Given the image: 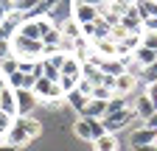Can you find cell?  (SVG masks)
Wrapping results in <instances>:
<instances>
[{"mask_svg":"<svg viewBox=\"0 0 157 151\" xmlns=\"http://www.w3.org/2000/svg\"><path fill=\"white\" fill-rule=\"evenodd\" d=\"M135 9H137V14H140V20L157 17V0H135Z\"/></svg>","mask_w":157,"mask_h":151,"instance_id":"obj_21","label":"cell"},{"mask_svg":"<svg viewBox=\"0 0 157 151\" xmlns=\"http://www.w3.org/2000/svg\"><path fill=\"white\" fill-rule=\"evenodd\" d=\"M0 112H6L9 118H17V98H14V90L11 87L0 90Z\"/></svg>","mask_w":157,"mask_h":151,"instance_id":"obj_13","label":"cell"},{"mask_svg":"<svg viewBox=\"0 0 157 151\" xmlns=\"http://www.w3.org/2000/svg\"><path fill=\"white\" fill-rule=\"evenodd\" d=\"M73 134L82 140V143H93L95 137L104 134V123L95 120V118H78V120L73 123Z\"/></svg>","mask_w":157,"mask_h":151,"instance_id":"obj_3","label":"cell"},{"mask_svg":"<svg viewBox=\"0 0 157 151\" xmlns=\"http://www.w3.org/2000/svg\"><path fill=\"white\" fill-rule=\"evenodd\" d=\"M104 115H107V101H101V98H90L82 118H95V120H101Z\"/></svg>","mask_w":157,"mask_h":151,"instance_id":"obj_17","label":"cell"},{"mask_svg":"<svg viewBox=\"0 0 157 151\" xmlns=\"http://www.w3.org/2000/svg\"><path fill=\"white\" fill-rule=\"evenodd\" d=\"M34 81H36V76L34 73H23V70H14L9 76V87L11 90H31Z\"/></svg>","mask_w":157,"mask_h":151,"instance_id":"obj_11","label":"cell"},{"mask_svg":"<svg viewBox=\"0 0 157 151\" xmlns=\"http://www.w3.org/2000/svg\"><path fill=\"white\" fill-rule=\"evenodd\" d=\"M132 59H135L137 64H140V67H149V64H154V62H157V50H151V48L140 45V48H135Z\"/></svg>","mask_w":157,"mask_h":151,"instance_id":"obj_18","label":"cell"},{"mask_svg":"<svg viewBox=\"0 0 157 151\" xmlns=\"http://www.w3.org/2000/svg\"><path fill=\"white\" fill-rule=\"evenodd\" d=\"M11 120H14V118H9L6 112H0V143L6 140V131L11 129Z\"/></svg>","mask_w":157,"mask_h":151,"instance_id":"obj_25","label":"cell"},{"mask_svg":"<svg viewBox=\"0 0 157 151\" xmlns=\"http://www.w3.org/2000/svg\"><path fill=\"white\" fill-rule=\"evenodd\" d=\"M121 148V143H118V134H112V131H104L101 137L93 140V151H118Z\"/></svg>","mask_w":157,"mask_h":151,"instance_id":"obj_14","label":"cell"},{"mask_svg":"<svg viewBox=\"0 0 157 151\" xmlns=\"http://www.w3.org/2000/svg\"><path fill=\"white\" fill-rule=\"evenodd\" d=\"M70 17L78 25H84V23H95L101 11H98V6H70Z\"/></svg>","mask_w":157,"mask_h":151,"instance_id":"obj_7","label":"cell"},{"mask_svg":"<svg viewBox=\"0 0 157 151\" xmlns=\"http://www.w3.org/2000/svg\"><path fill=\"white\" fill-rule=\"evenodd\" d=\"M11 59V39H0V62Z\"/></svg>","mask_w":157,"mask_h":151,"instance_id":"obj_27","label":"cell"},{"mask_svg":"<svg viewBox=\"0 0 157 151\" xmlns=\"http://www.w3.org/2000/svg\"><path fill=\"white\" fill-rule=\"evenodd\" d=\"M93 53L98 56V59H115L118 42H112L109 36H107V39H95V42H93Z\"/></svg>","mask_w":157,"mask_h":151,"instance_id":"obj_12","label":"cell"},{"mask_svg":"<svg viewBox=\"0 0 157 151\" xmlns=\"http://www.w3.org/2000/svg\"><path fill=\"white\" fill-rule=\"evenodd\" d=\"M132 120H140V118L135 115V109H132V106H126V109H121V112H112V115H104V118H101L104 131H112V134L124 131Z\"/></svg>","mask_w":157,"mask_h":151,"instance_id":"obj_4","label":"cell"},{"mask_svg":"<svg viewBox=\"0 0 157 151\" xmlns=\"http://www.w3.org/2000/svg\"><path fill=\"white\" fill-rule=\"evenodd\" d=\"M39 134H42V123H39L34 115H17V118L11 120V129L6 131V140H3V143H9V145H14V148H25V145H31Z\"/></svg>","mask_w":157,"mask_h":151,"instance_id":"obj_1","label":"cell"},{"mask_svg":"<svg viewBox=\"0 0 157 151\" xmlns=\"http://www.w3.org/2000/svg\"><path fill=\"white\" fill-rule=\"evenodd\" d=\"M107 0H70V6H104Z\"/></svg>","mask_w":157,"mask_h":151,"instance_id":"obj_28","label":"cell"},{"mask_svg":"<svg viewBox=\"0 0 157 151\" xmlns=\"http://www.w3.org/2000/svg\"><path fill=\"white\" fill-rule=\"evenodd\" d=\"M42 3V0H11V6H14V11L23 17H34V11H36V6Z\"/></svg>","mask_w":157,"mask_h":151,"instance_id":"obj_19","label":"cell"},{"mask_svg":"<svg viewBox=\"0 0 157 151\" xmlns=\"http://www.w3.org/2000/svg\"><path fill=\"white\" fill-rule=\"evenodd\" d=\"M140 81H146V84H151V81H157V62L140 70Z\"/></svg>","mask_w":157,"mask_h":151,"instance_id":"obj_22","label":"cell"},{"mask_svg":"<svg viewBox=\"0 0 157 151\" xmlns=\"http://www.w3.org/2000/svg\"><path fill=\"white\" fill-rule=\"evenodd\" d=\"M0 151H20V148H14V145H9V143H0Z\"/></svg>","mask_w":157,"mask_h":151,"instance_id":"obj_30","label":"cell"},{"mask_svg":"<svg viewBox=\"0 0 157 151\" xmlns=\"http://www.w3.org/2000/svg\"><path fill=\"white\" fill-rule=\"evenodd\" d=\"M82 79H87L93 87H98V84L104 81V73H101V67H98V64H93V62L87 59V62H82Z\"/></svg>","mask_w":157,"mask_h":151,"instance_id":"obj_16","label":"cell"},{"mask_svg":"<svg viewBox=\"0 0 157 151\" xmlns=\"http://www.w3.org/2000/svg\"><path fill=\"white\" fill-rule=\"evenodd\" d=\"M126 36H129V31H126L121 23L112 25V31H109V39H112V42H121V39H126Z\"/></svg>","mask_w":157,"mask_h":151,"instance_id":"obj_23","label":"cell"},{"mask_svg":"<svg viewBox=\"0 0 157 151\" xmlns=\"http://www.w3.org/2000/svg\"><path fill=\"white\" fill-rule=\"evenodd\" d=\"M135 87H137V76H129V73H121L115 76V84H112V95H135Z\"/></svg>","mask_w":157,"mask_h":151,"instance_id":"obj_6","label":"cell"},{"mask_svg":"<svg viewBox=\"0 0 157 151\" xmlns=\"http://www.w3.org/2000/svg\"><path fill=\"white\" fill-rule=\"evenodd\" d=\"M149 143H157V129H149V126H137L132 134H129V145H149Z\"/></svg>","mask_w":157,"mask_h":151,"instance_id":"obj_8","label":"cell"},{"mask_svg":"<svg viewBox=\"0 0 157 151\" xmlns=\"http://www.w3.org/2000/svg\"><path fill=\"white\" fill-rule=\"evenodd\" d=\"M14 98H17V115H34V109L39 106L34 90H14Z\"/></svg>","mask_w":157,"mask_h":151,"instance_id":"obj_5","label":"cell"},{"mask_svg":"<svg viewBox=\"0 0 157 151\" xmlns=\"http://www.w3.org/2000/svg\"><path fill=\"white\" fill-rule=\"evenodd\" d=\"M59 28H62V36H65V39H78V36H82V25H78L76 20H73V17H67V20H62V23H59Z\"/></svg>","mask_w":157,"mask_h":151,"instance_id":"obj_20","label":"cell"},{"mask_svg":"<svg viewBox=\"0 0 157 151\" xmlns=\"http://www.w3.org/2000/svg\"><path fill=\"white\" fill-rule=\"evenodd\" d=\"M87 101H90V98L84 95V92H82V90H70V92H67V95H65V104H67V106H70V109L76 112V115H78V118H82V115H84V109H87Z\"/></svg>","mask_w":157,"mask_h":151,"instance_id":"obj_10","label":"cell"},{"mask_svg":"<svg viewBox=\"0 0 157 151\" xmlns=\"http://www.w3.org/2000/svg\"><path fill=\"white\" fill-rule=\"evenodd\" d=\"M143 95L154 104V109H157V81H151V84H146V90H143Z\"/></svg>","mask_w":157,"mask_h":151,"instance_id":"obj_26","label":"cell"},{"mask_svg":"<svg viewBox=\"0 0 157 151\" xmlns=\"http://www.w3.org/2000/svg\"><path fill=\"white\" fill-rule=\"evenodd\" d=\"M154 34H157V31H154Z\"/></svg>","mask_w":157,"mask_h":151,"instance_id":"obj_32","label":"cell"},{"mask_svg":"<svg viewBox=\"0 0 157 151\" xmlns=\"http://www.w3.org/2000/svg\"><path fill=\"white\" fill-rule=\"evenodd\" d=\"M132 151H157V143H149V145H135Z\"/></svg>","mask_w":157,"mask_h":151,"instance_id":"obj_29","label":"cell"},{"mask_svg":"<svg viewBox=\"0 0 157 151\" xmlns=\"http://www.w3.org/2000/svg\"><path fill=\"white\" fill-rule=\"evenodd\" d=\"M118 3H124V6H135V0H118Z\"/></svg>","mask_w":157,"mask_h":151,"instance_id":"obj_31","label":"cell"},{"mask_svg":"<svg viewBox=\"0 0 157 151\" xmlns=\"http://www.w3.org/2000/svg\"><path fill=\"white\" fill-rule=\"evenodd\" d=\"M59 76H67V79H82V59L78 56H73V53H67L65 56V62H62V67H59Z\"/></svg>","mask_w":157,"mask_h":151,"instance_id":"obj_9","label":"cell"},{"mask_svg":"<svg viewBox=\"0 0 157 151\" xmlns=\"http://www.w3.org/2000/svg\"><path fill=\"white\" fill-rule=\"evenodd\" d=\"M90 98H101V101H109L112 98V90L109 87H104V84H98V87H93V95Z\"/></svg>","mask_w":157,"mask_h":151,"instance_id":"obj_24","label":"cell"},{"mask_svg":"<svg viewBox=\"0 0 157 151\" xmlns=\"http://www.w3.org/2000/svg\"><path fill=\"white\" fill-rule=\"evenodd\" d=\"M42 53H45V45L39 42V39H28V36L23 34H14L11 36V56L14 59H42Z\"/></svg>","mask_w":157,"mask_h":151,"instance_id":"obj_2","label":"cell"},{"mask_svg":"<svg viewBox=\"0 0 157 151\" xmlns=\"http://www.w3.org/2000/svg\"><path fill=\"white\" fill-rule=\"evenodd\" d=\"M132 109H135V115L140 118V120H146L151 112H154V104H151V101L143 95V92H140V95H135V98H132Z\"/></svg>","mask_w":157,"mask_h":151,"instance_id":"obj_15","label":"cell"}]
</instances>
